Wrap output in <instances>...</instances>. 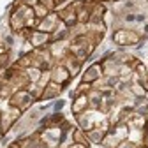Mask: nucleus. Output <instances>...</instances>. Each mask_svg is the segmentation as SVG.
<instances>
[{
    "label": "nucleus",
    "mask_w": 148,
    "mask_h": 148,
    "mask_svg": "<svg viewBox=\"0 0 148 148\" xmlns=\"http://www.w3.org/2000/svg\"><path fill=\"white\" fill-rule=\"evenodd\" d=\"M34 101H35V97L30 94L28 90H16L14 94L9 97V106L20 109V111H23V109H27Z\"/></svg>",
    "instance_id": "1"
},
{
    "label": "nucleus",
    "mask_w": 148,
    "mask_h": 148,
    "mask_svg": "<svg viewBox=\"0 0 148 148\" xmlns=\"http://www.w3.org/2000/svg\"><path fill=\"white\" fill-rule=\"evenodd\" d=\"M60 18L57 12H49L44 20H41L39 23H37V30H41V32H46V34H55L60 25Z\"/></svg>",
    "instance_id": "2"
},
{
    "label": "nucleus",
    "mask_w": 148,
    "mask_h": 148,
    "mask_svg": "<svg viewBox=\"0 0 148 148\" xmlns=\"http://www.w3.org/2000/svg\"><path fill=\"white\" fill-rule=\"evenodd\" d=\"M113 41L116 44H120V46H132V44H136L139 41V35L136 32H132V30H125L123 28V30H116L115 32Z\"/></svg>",
    "instance_id": "3"
},
{
    "label": "nucleus",
    "mask_w": 148,
    "mask_h": 148,
    "mask_svg": "<svg viewBox=\"0 0 148 148\" xmlns=\"http://www.w3.org/2000/svg\"><path fill=\"white\" fill-rule=\"evenodd\" d=\"M49 78H51V81H55V83H58V85L64 86V85L69 83V79L72 76H71V72L67 71V67L64 64H57V65H53V69L49 71Z\"/></svg>",
    "instance_id": "4"
},
{
    "label": "nucleus",
    "mask_w": 148,
    "mask_h": 148,
    "mask_svg": "<svg viewBox=\"0 0 148 148\" xmlns=\"http://www.w3.org/2000/svg\"><path fill=\"white\" fill-rule=\"evenodd\" d=\"M30 44L37 49V48H44L46 44L51 42V34H46V32H41V30H34L28 37Z\"/></svg>",
    "instance_id": "5"
},
{
    "label": "nucleus",
    "mask_w": 148,
    "mask_h": 148,
    "mask_svg": "<svg viewBox=\"0 0 148 148\" xmlns=\"http://www.w3.org/2000/svg\"><path fill=\"white\" fill-rule=\"evenodd\" d=\"M62 88H64L62 85H58V83H55V81H51V79H49V81L46 83V86L42 88V94H41V97H39V99H42V101H44V99L57 97L60 92H62Z\"/></svg>",
    "instance_id": "6"
},
{
    "label": "nucleus",
    "mask_w": 148,
    "mask_h": 148,
    "mask_svg": "<svg viewBox=\"0 0 148 148\" xmlns=\"http://www.w3.org/2000/svg\"><path fill=\"white\" fill-rule=\"evenodd\" d=\"M88 108H90L88 95H76V99H74V102H72V111H74V115L83 113V111H86Z\"/></svg>",
    "instance_id": "7"
},
{
    "label": "nucleus",
    "mask_w": 148,
    "mask_h": 148,
    "mask_svg": "<svg viewBox=\"0 0 148 148\" xmlns=\"http://www.w3.org/2000/svg\"><path fill=\"white\" fill-rule=\"evenodd\" d=\"M101 74H102V69L101 65H92L90 69H86V72L83 74V83H95L99 78H101Z\"/></svg>",
    "instance_id": "8"
},
{
    "label": "nucleus",
    "mask_w": 148,
    "mask_h": 148,
    "mask_svg": "<svg viewBox=\"0 0 148 148\" xmlns=\"http://www.w3.org/2000/svg\"><path fill=\"white\" fill-rule=\"evenodd\" d=\"M72 139H74V143H78V145L88 146V138H86V134H85L83 129H76V131L72 132Z\"/></svg>",
    "instance_id": "9"
},
{
    "label": "nucleus",
    "mask_w": 148,
    "mask_h": 148,
    "mask_svg": "<svg viewBox=\"0 0 148 148\" xmlns=\"http://www.w3.org/2000/svg\"><path fill=\"white\" fill-rule=\"evenodd\" d=\"M49 12H51V11H49L48 7H44L42 4H37V5H34V14H35V18H37L39 21H41V20H44V18H46Z\"/></svg>",
    "instance_id": "10"
},
{
    "label": "nucleus",
    "mask_w": 148,
    "mask_h": 148,
    "mask_svg": "<svg viewBox=\"0 0 148 148\" xmlns=\"http://www.w3.org/2000/svg\"><path fill=\"white\" fill-rule=\"evenodd\" d=\"M7 64H9V53H7V51H5V53H0V71L5 69Z\"/></svg>",
    "instance_id": "11"
},
{
    "label": "nucleus",
    "mask_w": 148,
    "mask_h": 148,
    "mask_svg": "<svg viewBox=\"0 0 148 148\" xmlns=\"http://www.w3.org/2000/svg\"><path fill=\"white\" fill-rule=\"evenodd\" d=\"M39 4H42L44 7H48L49 11H53L55 7H57V4H55V0H39Z\"/></svg>",
    "instance_id": "12"
},
{
    "label": "nucleus",
    "mask_w": 148,
    "mask_h": 148,
    "mask_svg": "<svg viewBox=\"0 0 148 148\" xmlns=\"http://www.w3.org/2000/svg\"><path fill=\"white\" fill-rule=\"evenodd\" d=\"M116 148H136V145L132 141H120V145Z\"/></svg>",
    "instance_id": "13"
}]
</instances>
